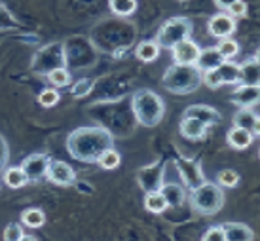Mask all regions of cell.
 <instances>
[{
	"instance_id": "obj_5",
	"label": "cell",
	"mask_w": 260,
	"mask_h": 241,
	"mask_svg": "<svg viewBox=\"0 0 260 241\" xmlns=\"http://www.w3.org/2000/svg\"><path fill=\"white\" fill-rule=\"evenodd\" d=\"M192 30H194L192 19L182 17V15H177V17L167 19V21L159 27L158 35H156V42H158L159 48L171 50L177 42H181L184 38H190Z\"/></svg>"
},
{
	"instance_id": "obj_8",
	"label": "cell",
	"mask_w": 260,
	"mask_h": 241,
	"mask_svg": "<svg viewBox=\"0 0 260 241\" xmlns=\"http://www.w3.org/2000/svg\"><path fill=\"white\" fill-rule=\"evenodd\" d=\"M46 179L48 183H53L57 186H71L76 183V173L67 161L50 160V165L46 169Z\"/></svg>"
},
{
	"instance_id": "obj_32",
	"label": "cell",
	"mask_w": 260,
	"mask_h": 241,
	"mask_svg": "<svg viewBox=\"0 0 260 241\" xmlns=\"http://www.w3.org/2000/svg\"><path fill=\"white\" fill-rule=\"evenodd\" d=\"M61 99L59 95L57 88H46L40 91V95H38V105L44 107V109H51V107H55Z\"/></svg>"
},
{
	"instance_id": "obj_29",
	"label": "cell",
	"mask_w": 260,
	"mask_h": 241,
	"mask_svg": "<svg viewBox=\"0 0 260 241\" xmlns=\"http://www.w3.org/2000/svg\"><path fill=\"white\" fill-rule=\"evenodd\" d=\"M95 84H97V80H95V78H82V80L74 82V84H73L71 93H73V97H76V99H82V97L89 95V93L93 91Z\"/></svg>"
},
{
	"instance_id": "obj_15",
	"label": "cell",
	"mask_w": 260,
	"mask_h": 241,
	"mask_svg": "<svg viewBox=\"0 0 260 241\" xmlns=\"http://www.w3.org/2000/svg\"><path fill=\"white\" fill-rule=\"evenodd\" d=\"M254 137H256V135H254L253 131L243 129V127H236V125L226 133L228 146L234 148V150H247V148L254 143Z\"/></svg>"
},
{
	"instance_id": "obj_20",
	"label": "cell",
	"mask_w": 260,
	"mask_h": 241,
	"mask_svg": "<svg viewBox=\"0 0 260 241\" xmlns=\"http://www.w3.org/2000/svg\"><path fill=\"white\" fill-rule=\"evenodd\" d=\"M224 61H226V59L218 53L217 48H205V50H200V55H198L194 65L203 73V71H213V68H217Z\"/></svg>"
},
{
	"instance_id": "obj_22",
	"label": "cell",
	"mask_w": 260,
	"mask_h": 241,
	"mask_svg": "<svg viewBox=\"0 0 260 241\" xmlns=\"http://www.w3.org/2000/svg\"><path fill=\"white\" fill-rule=\"evenodd\" d=\"M217 74L220 76L222 86H238L241 82V73H239L238 63H230L228 59L217 66Z\"/></svg>"
},
{
	"instance_id": "obj_24",
	"label": "cell",
	"mask_w": 260,
	"mask_h": 241,
	"mask_svg": "<svg viewBox=\"0 0 260 241\" xmlns=\"http://www.w3.org/2000/svg\"><path fill=\"white\" fill-rule=\"evenodd\" d=\"M46 78L51 84V88H67L73 82V74L65 66H57V68H51L50 73L46 74Z\"/></svg>"
},
{
	"instance_id": "obj_16",
	"label": "cell",
	"mask_w": 260,
	"mask_h": 241,
	"mask_svg": "<svg viewBox=\"0 0 260 241\" xmlns=\"http://www.w3.org/2000/svg\"><path fill=\"white\" fill-rule=\"evenodd\" d=\"M224 241H251L254 239V232L243 222H224L222 224Z\"/></svg>"
},
{
	"instance_id": "obj_10",
	"label": "cell",
	"mask_w": 260,
	"mask_h": 241,
	"mask_svg": "<svg viewBox=\"0 0 260 241\" xmlns=\"http://www.w3.org/2000/svg\"><path fill=\"white\" fill-rule=\"evenodd\" d=\"M184 118H194L198 122H202L203 125L207 127H213L222 122V114L218 112L217 109L213 107H207V105H190L186 110H184Z\"/></svg>"
},
{
	"instance_id": "obj_30",
	"label": "cell",
	"mask_w": 260,
	"mask_h": 241,
	"mask_svg": "<svg viewBox=\"0 0 260 241\" xmlns=\"http://www.w3.org/2000/svg\"><path fill=\"white\" fill-rule=\"evenodd\" d=\"M215 48H217L218 53H220L224 59H232V57H236V55L239 53V44L232 37L220 38V42H218Z\"/></svg>"
},
{
	"instance_id": "obj_3",
	"label": "cell",
	"mask_w": 260,
	"mask_h": 241,
	"mask_svg": "<svg viewBox=\"0 0 260 241\" xmlns=\"http://www.w3.org/2000/svg\"><path fill=\"white\" fill-rule=\"evenodd\" d=\"M161 86L171 91L175 95H188L198 91L202 86V71L196 65H181V63H173L167 66L161 78Z\"/></svg>"
},
{
	"instance_id": "obj_38",
	"label": "cell",
	"mask_w": 260,
	"mask_h": 241,
	"mask_svg": "<svg viewBox=\"0 0 260 241\" xmlns=\"http://www.w3.org/2000/svg\"><path fill=\"white\" fill-rule=\"evenodd\" d=\"M213 2H215V6H217L218 10H224V12H226L236 0H213Z\"/></svg>"
},
{
	"instance_id": "obj_12",
	"label": "cell",
	"mask_w": 260,
	"mask_h": 241,
	"mask_svg": "<svg viewBox=\"0 0 260 241\" xmlns=\"http://www.w3.org/2000/svg\"><path fill=\"white\" fill-rule=\"evenodd\" d=\"M230 101L236 107H254L260 101V88L258 86H247V84H238L236 91L232 93Z\"/></svg>"
},
{
	"instance_id": "obj_39",
	"label": "cell",
	"mask_w": 260,
	"mask_h": 241,
	"mask_svg": "<svg viewBox=\"0 0 260 241\" xmlns=\"http://www.w3.org/2000/svg\"><path fill=\"white\" fill-rule=\"evenodd\" d=\"M179 2H184V0H179Z\"/></svg>"
},
{
	"instance_id": "obj_26",
	"label": "cell",
	"mask_w": 260,
	"mask_h": 241,
	"mask_svg": "<svg viewBox=\"0 0 260 241\" xmlns=\"http://www.w3.org/2000/svg\"><path fill=\"white\" fill-rule=\"evenodd\" d=\"M169 207L166 201V197L161 196L158 190H152V192H146L145 196V209L148 213H154V215H159V213H164Z\"/></svg>"
},
{
	"instance_id": "obj_19",
	"label": "cell",
	"mask_w": 260,
	"mask_h": 241,
	"mask_svg": "<svg viewBox=\"0 0 260 241\" xmlns=\"http://www.w3.org/2000/svg\"><path fill=\"white\" fill-rule=\"evenodd\" d=\"M232 122H234L236 127L249 129V131H253L254 135L258 133V116H256V112L251 110V107H241V109L234 114Z\"/></svg>"
},
{
	"instance_id": "obj_17",
	"label": "cell",
	"mask_w": 260,
	"mask_h": 241,
	"mask_svg": "<svg viewBox=\"0 0 260 241\" xmlns=\"http://www.w3.org/2000/svg\"><path fill=\"white\" fill-rule=\"evenodd\" d=\"M179 129H181V135L184 139L188 141H203L207 137V125H203L202 122H198L194 118H184L182 116L181 120V125H179Z\"/></svg>"
},
{
	"instance_id": "obj_37",
	"label": "cell",
	"mask_w": 260,
	"mask_h": 241,
	"mask_svg": "<svg viewBox=\"0 0 260 241\" xmlns=\"http://www.w3.org/2000/svg\"><path fill=\"white\" fill-rule=\"evenodd\" d=\"M8 160H10V146H8L6 139L0 135V173L6 169Z\"/></svg>"
},
{
	"instance_id": "obj_21",
	"label": "cell",
	"mask_w": 260,
	"mask_h": 241,
	"mask_svg": "<svg viewBox=\"0 0 260 241\" xmlns=\"http://www.w3.org/2000/svg\"><path fill=\"white\" fill-rule=\"evenodd\" d=\"M2 179H4V183H6L8 188H12V190H19V188L29 184V179H27L21 165L6 167L2 171Z\"/></svg>"
},
{
	"instance_id": "obj_33",
	"label": "cell",
	"mask_w": 260,
	"mask_h": 241,
	"mask_svg": "<svg viewBox=\"0 0 260 241\" xmlns=\"http://www.w3.org/2000/svg\"><path fill=\"white\" fill-rule=\"evenodd\" d=\"M2 237L6 241H23L25 237V228L19 222H10L6 228H4V234Z\"/></svg>"
},
{
	"instance_id": "obj_34",
	"label": "cell",
	"mask_w": 260,
	"mask_h": 241,
	"mask_svg": "<svg viewBox=\"0 0 260 241\" xmlns=\"http://www.w3.org/2000/svg\"><path fill=\"white\" fill-rule=\"evenodd\" d=\"M202 84H205V86L211 88V89L222 88V82H220V76L217 74V68H213V71H203L202 73Z\"/></svg>"
},
{
	"instance_id": "obj_27",
	"label": "cell",
	"mask_w": 260,
	"mask_h": 241,
	"mask_svg": "<svg viewBox=\"0 0 260 241\" xmlns=\"http://www.w3.org/2000/svg\"><path fill=\"white\" fill-rule=\"evenodd\" d=\"M109 8L118 17H129L137 12V0H109Z\"/></svg>"
},
{
	"instance_id": "obj_1",
	"label": "cell",
	"mask_w": 260,
	"mask_h": 241,
	"mask_svg": "<svg viewBox=\"0 0 260 241\" xmlns=\"http://www.w3.org/2000/svg\"><path fill=\"white\" fill-rule=\"evenodd\" d=\"M110 146H114L112 133L99 125L76 127L67 137V150L74 160L84 163H97L99 156Z\"/></svg>"
},
{
	"instance_id": "obj_28",
	"label": "cell",
	"mask_w": 260,
	"mask_h": 241,
	"mask_svg": "<svg viewBox=\"0 0 260 241\" xmlns=\"http://www.w3.org/2000/svg\"><path fill=\"white\" fill-rule=\"evenodd\" d=\"M97 163H99V167L107 169V171H112V169L120 167V163H122V156H120V152L116 150L114 146H110V148H107V150L99 156Z\"/></svg>"
},
{
	"instance_id": "obj_25",
	"label": "cell",
	"mask_w": 260,
	"mask_h": 241,
	"mask_svg": "<svg viewBox=\"0 0 260 241\" xmlns=\"http://www.w3.org/2000/svg\"><path fill=\"white\" fill-rule=\"evenodd\" d=\"M21 224L27 228H42L46 224V215L38 207H29L21 213Z\"/></svg>"
},
{
	"instance_id": "obj_7",
	"label": "cell",
	"mask_w": 260,
	"mask_h": 241,
	"mask_svg": "<svg viewBox=\"0 0 260 241\" xmlns=\"http://www.w3.org/2000/svg\"><path fill=\"white\" fill-rule=\"evenodd\" d=\"M50 156L48 154H42V152H37V154H30L27 156L25 160H23L21 167L25 171V175L29 179V184H37L40 179L46 177V169L50 165Z\"/></svg>"
},
{
	"instance_id": "obj_4",
	"label": "cell",
	"mask_w": 260,
	"mask_h": 241,
	"mask_svg": "<svg viewBox=\"0 0 260 241\" xmlns=\"http://www.w3.org/2000/svg\"><path fill=\"white\" fill-rule=\"evenodd\" d=\"M190 207L200 215H217L224 207L226 196H224L222 186H218L217 183H209L203 181L202 184H198L196 188L190 190Z\"/></svg>"
},
{
	"instance_id": "obj_9",
	"label": "cell",
	"mask_w": 260,
	"mask_h": 241,
	"mask_svg": "<svg viewBox=\"0 0 260 241\" xmlns=\"http://www.w3.org/2000/svg\"><path fill=\"white\" fill-rule=\"evenodd\" d=\"M207 30H209L211 37L215 38H228L236 32V19L232 17L228 12L220 10L218 14L211 15L209 21H207Z\"/></svg>"
},
{
	"instance_id": "obj_36",
	"label": "cell",
	"mask_w": 260,
	"mask_h": 241,
	"mask_svg": "<svg viewBox=\"0 0 260 241\" xmlns=\"http://www.w3.org/2000/svg\"><path fill=\"white\" fill-rule=\"evenodd\" d=\"M202 239L205 241H224V232H222V224H217V226H211L205 234L202 235Z\"/></svg>"
},
{
	"instance_id": "obj_11",
	"label": "cell",
	"mask_w": 260,
	"mask_h": 241,
	"mask_svg": "<svg viewBox=\"0 0 260 241\" xmlns=\"http://www.w3.org/2000/svg\"><path fill=\"white\" fill-rule=\"evenodd\" d=\"M200 50H202V48L196 44L194 40L184 38V40L177 42V44L171 48V55H173L175 63H181V65H194L198 55H200Z\"/></svg>"
},
{
	"instance_id": "obj_2",
	"label": "cell",
	"mask_w": 260,
	"mask_h": 241,
	"mask_svg": "<svg viewBox=\"0 0 260 241\" xmlns=\"http://www.w3.org/2000/svg\"><path fill=\"white\" fill-rule=\"evenodd\" d=\"M133 116L145 127H156L166 116V101L152 89H139L131 95Z\"/></svg>"
},
{
	"instance_id": "obj_23",
	"label": "cell",
	"mask_w": 260,
	"mask_h": 241,
	"mask_svg": "<svg viewBox=\"0 0 260 241\" xmlns=\"http://www.w3.org/2000/svg\"><path fill=\"white\" fill-rule=\"evenodd\" d=\"M159 48L158 42L156 40H143V42H139L137 48H135V57L139 61H143V63H154L159 55Z\"/></svg>"
},
{
	"instance_id": "obj_6",
	"label": "cell",
	"mask_w": 260,
	"mask_h": 241,
	"mask_svg": "<svg viewBox=\"0 0 260 241\" xmlns=\"http://www.w3.org/2000/svg\"><path fill=\"white\" fill-rule=\"evenodd\" d=\"M35 59H46V61H32V71L38 74H48L51 68H57V66H65V46L61 42L50 44L42 48L38 51Z\"/></svg>"
},
{
	"instance_id": "obj_18",
	"label": "cell",
	"mask_w": 260,
	"mask_h": 241,
	"mask_svg": "<svg viewBox=\"0 0 260 241\" xmlns=\"http://www.w3.org/2000/svg\"><path fill=\"white\" fill-rule=\"evenodd\" d=\"M239 73H241V82L239 84H247V86H258L260 84V63L258 55L247 59L245 63L239 65Z\"/></svg>"
},
{
	"instance_id": "obj_31",
	"label": "cell",
	"mask_w": 260,
	"mask_h": 241,
	"mask_svg": "<svg viewBox=\"0 0 260 241\" xmlns=\"http://www.w3.org/2000/svg\"><path fill=\"white\" fill-rule=\"evenodd\" d=\"M217 184L222 188H236L239 184V175L234 169H222L217 173Z\"/></svg>"
},
{
	"instance_id": "obj_13",
	"label": "cell",
	"mask_w": 260,
	"mask_h": 241,
	"mask_svg": "<svg viewBox=\"0 0 260 241\" xmlns=\"http://www.w3.org/2000/svg\"><path fill=\"white\" fill-rule=\"evenodd\" d=\"M139 177V184L141 188L146 192L158 190L161 186V177H164V169L159 163H154V165H148V167H143L137 173Z\"/></svg>"
},
{
	"instance_id": "obj_35",
	"label": "cell",
	"mask_w": 260,
	"mask_h": 241,
	"mask_svg": "<svg viewBox=\"0 0 260 241\" xmlns=\"http://www.w3.org/2000/svg\"><path fill=\"white\" fill-rule=\"evenodd\" d=\"M226 12H228L234 19H241V17H245L247 15V4L243 2V0H236Z\"/></svg>"
},
{
	"instance_id": "obj_14",
	"label": "cell",
	"mask_w": 260,
	"mask_h": 241,
	"mask_svg": "<svg viewBox=\"0 0 260 241\" xmlns=\"http://www.w3.org/2000/svg\"><path fill=\"white\" fill-rule=\"evenodd\" d=\"M158 192L166 197V201L169 207H181L188 201V194L184 190V186L177 183H161Z\"/></svg>"
}]
</instances>
